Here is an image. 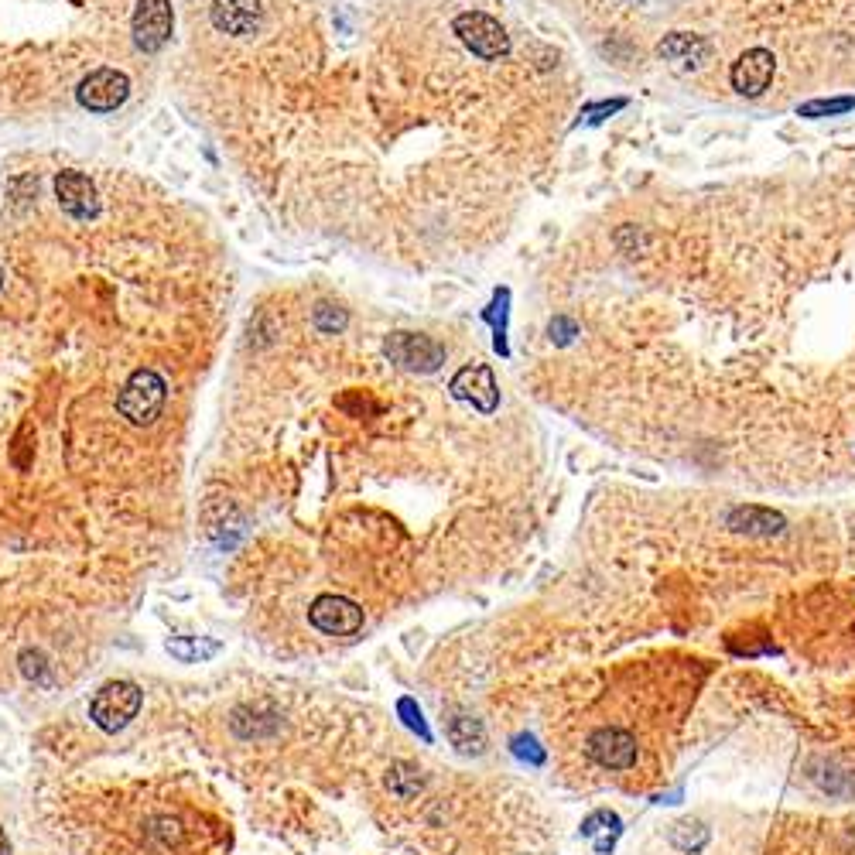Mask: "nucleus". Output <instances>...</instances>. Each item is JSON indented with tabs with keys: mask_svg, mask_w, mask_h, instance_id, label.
<instances>
[{
	"mask_svg": "<svg viewBox=\"0 0 855 855\" xmlns=\"http://www.w3.org/2000/svg\"><path fill=\"white\" fill-rule=\"evenodd\" d=\"M165 397H168V384L161 380V373L134 370L117 397V411L124 414L134 428H148L158 421L161 407H165Z\"/></svg>",
	"mask_w": 855,
	"mask_h": 855,
	"instance_id": "obj_1",
	"label": "nucleus"
},
{
	"mask_svg": "<svg viewBox=\"0 0 855 855\" xmlns=\"http://www.w3.org/2000/svg\"><path fill=\"white\" fill-rule=\"evenodd\" d=\"M141 688L134 681H110L96 691V698L89 702V719L96 722L103 732H120L130 726V719H137L141 712Z\"/></svg>",
	"mask_w": 855,
	"mask_h": 855,
	"instance_id": "obj_2",
	"label": "nucleus"
},
{
	"mask_svg": "<svg viewBox=\"0 0 855 855\" xmlns=\"http://www.w3.org/2000/svg\"><path fill=\"white\" fill-rule=\"evenodd\" d=\"M452 31L459 35V42L466 45L472 55H479V59H486V62H496V59H503V55L510 52L507 28H503L496 18H490V14H483V11L459 14V18L452 21Z\"/></svg>",
	"mask_w": 855,
	"mask_h": 855,
	"instance_id": "obj_3",
	"label": "nucleus"
},
{
	"mask_svg": "<svg viewBox=\"0 0 855 855\" xmlns=\"http://www.w3.org/2000/svg\"><path fill=\"white\" fill-rule=\"evenodd\" d=\"M384 353L407 373H435L445 363V346L425 332H390L384 339Z\"/></svg>",
	"mask_w": 855,
	"mask_h": 855,
	"instance_id": "obj_4",
	"label": "nucleus"
},
{
	"mask_svg": "<svg viewBox=\"0 0 855 855\" xmlns=\"http://www.w3.org/2000/svg\"><path fill=\"white\" fill-rule=\"evenodd\" d=\"M585 756H589L592 763H599L602 770H630V767H637L640 746L630 729L599 726L585 736Z\"/></svg>",
	"mask_w": 855,
	"mask_h": 855,
	"instance_id": "obj_5",
	"label": "nucleus"
},
{
	"mask_svg": "<svg viewBox=\"0 0 855 855\" xmlns=\"http://www.w3.org/2000/svg\"><path fill=\"white\" fill-rule=\"evenodd\" d=\"M175 28V11H171V0H137L134 18H130V31H134V45L141 52H161L171 38Z\"/></svg>",
	"mask_w": 855,
	"mask_h": 855,
	"instance_id": "obj_6",
	"label": "nucleus"
},
{
	"mask_svg": "<svg viewBox=\"0 0 855 855\" xmlns=\"http://www.w3.org/2000/svg\"><path fill=\"white\" fill-rule=\"evenodd\" d=\"M127 96H130V79L120 69H93L76 89L79 107L89 113H110L124 107Z\"/></svg>",
	"mask_w": 855,
	"mask_h": 855,
	"instance_id": "obj_7",
	"label": "nucleus"
},
{
	"mask_svg": "<svg viewBox=\"0 0 855 855\" xmlns=\"http://www.w3.org/2000/svg\"><path fill=\"white\" fill-rule=\"evenodd\" d=\"M308 623L325 637H356L363 630V609L342 596H319L308 606Z\"/></svg>",
	"mask_w": 855,
	"mask_h": 855,
	"instance_id": "obj_8",
	"label": "nucleus"
},
{
	"mask_svg": "<svg viewBox=\"0 0 855 855\" xmlns=\"http://www.w3.org/2000/svg\"><path fill=\"white\" fill-rule=\"evenodd\" d=\"M449 390H452L455 401H466L483 414H493L496 407H500V387H496V377L486 363L462 366V370L452 377Z\"/></svg>",
	"mask_w": 855,
	"mask_h": 855,
	"instance_id": "obj_9",
	"label": "nucleus"
},
{
	"mask_svg": "<svg viewBox=\"0 0 855 855\" xmlns=\"http://www.w3.org/2000/svg\"><path fill=\"white\" fill-rule=\"evenodd\" d=\"M773 69H777V59H773L770 48H746V52L732 62L729 83L739 96L756 100V96L767 93V86L773 83Z\"/></svg>",
	"mask_w": 855,
	"mask_h": 855,
	"instance_id": "obj_10",
	"label": "nucleus"
},
{
	"mask_svg": "<svg viewBox=\"0 0 855 855\" xmlns=\"http://www.w3.org/2000/svg\"><path fill=\"white\" fill-rule=\"evenodd\" d=\"M55 199H59L65 213L76 219H93L100 213V192H96V185L89 182V175H83V171L72 168L59 171L55 175Z\"/></svg>",
	"mask_w": 855,
	"mask_h": 855,
	"instance_id": "obj_11",
	"label": "nucleus"
},
{
	"mask_svg": "<svg viewBox=\"0 0 855 855\" xmlns=\"http://www.w3.org/2000/svg\"><path fill=\"white\" fill-rule=\"evenodd\" d=\"M657 55L671 65L674 72H698L705 69V62L712 59V45L702 35H691V31H671L657 42Z\"/></svg>",
	"mask_w": 855,
	"mask_h": 855,
	"instance_id": "obj_12",
	"label": "nucleus"
},
{
	"mask_svg": "<svg viewBox=\"0 0 855 855\" xmlns=\"http://www.w3.org/2000/svg\"><path fill=\"white\" fill-rule=\"evenodd\" d=\"M209 18L223 35L250 38L264 24V7H260V0H213Z\"/></svg>",
	"mask_w": 855,
	"mask_h": 855,
	"instance_id": "obj_13",
	"label": "nucleus"
},
{
	"mask_svg": "<svg viewBox=\"0 0 855 855\" xmlns=\"http://www.w3.org/2000/svg\"><path fill=\"white\" fill-rule=\"evenodd\" d=\"M726 527L732 534H746V537H777L787 531L784 513L770 510V507H756V503H739L726 513Z\"/></svg>",
	"mask_w": 855,
	"mask_h": 855,
	"instance_id": "obj_14",
	"label": "nucleus"
},
{
	"mask_svg": "<svg viewBox=\"0 0 855 855\" xmlns=\"http://www.w3.org/2000/svg\"><path fill=\"white\" fill-rule=\"evenodd\" d=\"M449 739H452V746L459 749V753H466V756L486 753V726L476 719V715H466V712L452 715V719H449Z\"/></svg>",
	"mask_w": 855,
	"mask_h": 855,
	"instance_id": "obj_15",
	"label": "nucleus"
},
{
	"mask_svg": "<svg viewBox=\"0 0 855 855\" xmlns=\"http://www.w3.org/2000/svg\"><path fill=\"white\" fill-rule=\"evenodd\" d=\"M425 787V780H421V770L414 767V763H390L387 770V791L394 797H401V801H411V797H418V791Z\"/></svg>",
	"mask_w": 855,
	"mask_h": 855,
	"instance_id": "obj_16",
	"label": "nucleus"
},
{
	"mask_svg": "<svg viewBox=\"0 0 855 855\" xmlns=\"http://www.w3.org/2000/svg\"><path fill=\"white\" fill-rule=\"evenodd\" d=\"M168 654H175L178 661H185V664H195V661H206V657L219 654V643L216 640L178 637V640H168Z\"/></svg>",
	"mask_w": 855,
	"mask_h": 855,
	"instance_id": "obj_17",
	"label": "nucleus"
},
{
	"mask_svg": "<svg viewBox=\"0 0 855 855\" xmlns=\"http://www.w3.org/2000/svg\"><path fill=\"white\" fill-rule=\"evenodd\" d=\"M855 110V96H835V100H808L797 107V117L821 120V117H842V113Z\"/></svg>",
	"mask_w": 855,
	"mask_h": 855,
	"instance_id": "obj_18",
	"label": "nucleus"
},
{
	"mask_svg": "<svg viewBox=\"0 0 855 855\" xmlns=\"http://www.w3.org/2000/svg\"><path fill=\"white\" fill-rule=\"evenodd\" d=\"M705 842H708V828L702 825V821H681V825H674V832H671V845L681 852H698Z\"/></svg>",
	"mask_w": 855,
	"mask_h": 855,
	"instance_id": "obj_19",
	"label": "nucleus"
},
{
	"mask_svg": "<svg viewBox=\"0 0 855 855\" xmlns=\"http://www.w3.org/2000/svg\"><path fill=\"white\" fill-rule=\"evenodd\" d=\"M312 322H315V329H319V332H329V336H332V332H342V329H346L349 315H346V308H342V305L322 301V305H315Z\"/></svg>",
	"mask_w": 855,
	"mask_h": 855,
	"instance_id": "obj_20",
	"label": "nucleus"
},
{
	"mask_svg": "<svg viewBox=\"0 0 855 855\" xmlns=\"http://www.w3.org/2000/svg\"><path fill=\"white\" fill-rule=\"evenodd\" d=\"M510 753L517 756V760L531 763V767H541L544 756H548V753H544V746L537 743L531 732H520V736H513V739H510Z\"/></svg>",
	"mask_w": 855,
	"mask_h": 855,
	"instance_id": "obj_21",
	"label": "nucleus"
},
{
	"mask_svg": "<svg viewBox=\"0 0 855 855\" xmlns=\"http://www.w3.org/2000/svg\"><path fill=\"white\" fill-rule=\"evenodd\" d=\"M548 336L551 342H558V346H568V342L578 336V325L568 319V315H558V319L548 325Z\"/></svg>",
	"mask_w": 855,
	"mask_h": 855,
	"instance_id": "obj_22",
	"label": "nucleus"
},
{
	"mask_svg": "<svg viewBox=\"0 0 855 855\" xmlns=\"http://www.w3.org/2000/svg\"><path fill=\"white\" fill-rule=\"evenodd\" d=\"M626 107V100H609V103H592V107L582 110V120L585 124H599V120L613 117V113H620Z\"/></svg>",
	"mask_w": 855,
	"mask_h": 855,
	"instance_id": "obj_23",
	"label": "nucleus"
},
{
	"mask_svg": "<svg viewBox=\"0 0 855 855\" xmlns=\"http://www.w3.org/2000/svg\"><path fill=\"white\" fill-rule=\"evenodd\" d=\"M397 708H401V715H404L407 726H411L414 732H421V739H431V732H428V726H425V719H421V708H414L411 698H404V702L397 705Z\"/></svg>",
	"mask_w": 855,
	"mask_h": 855,
	"instance_id": "obj_24",
	"label": "nucleus"
},
{
	"mask_svg": "<svg viewBox=\"0 0 855 855\" xmlns=\"http://www.w3.org/2000/svg\"><path fill=\"white\" fill-rule=\"evenodd\" d=\"M0 855H11V842H7L4 828H0Z\"/></svg>",
	"mask_w": 855,
	"mask_h": 855,
	"instance_id": "obj_25",
	"label": "nucleus"
},
{
	"mask_svg": "<svg viewBox=\"0 0 855 855\" xmlns=\"http://www.w3.org/2000/svg\"><path fill=\"white\" fill-rule=\"evenodd\" d=\"M0 284H4V271H0Z\"/></svg>",
	"mask_w": 855,
	"mask_h": 855,
	"instance_id": "obj_26",
	"label": "nucleus"
}]
</instances>
